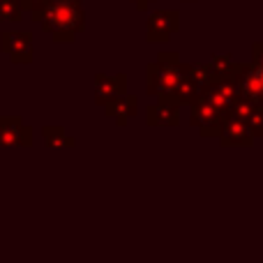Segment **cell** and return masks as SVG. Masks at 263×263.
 <instances>
[{
    "label": "cell",
    "instance_id": "1",
    "mask_svg": "<svg viewBox=\"0 0 263 263\" xmlns=\"http://www.w3.org/2000/svg\"><path fill=\"white\" fill-rule=\"evenodd\" d=\"M32 21H40L42 30L53 35L55 42H72L86 26L81 0H46L44 9Z\"/></svg>",
    "mask_w": 263,
    "mask_h": 263
},
{
    "label": "cell",
    "instance_id": "2",
    "mask_svg": "<svg viewBox=\"0 0 263 263\" xmlns=\"http://www.w3.org/2000/svg\"><path fill=\"white\" fill-rule=\"evenodd\" d=\"M0 51L9 55L12 63L26 65L32 60V35L28 30H3L0 32Z\"/></svg>",
    "mask_w": 263,
    "mask_h": 263
},
{
    "label": "cell",
    "instance_id": "3",
    "mask_svg": "<svg viewBox=\"0 0 263 263\" xmlns=\"http://www.w3.org/2000/svg\"><path fill=\"white\" fill-rule=\"evenodd\" d=\"M32 129L18 116H0V148H28Z\"/></svg>",
    "mask_w": 263,
    "mask_h": 263
},
{
    "label": "cell",
    "instance_id": "4",
    "mask_svg": "<svg viewBox=\"0 0 263 263\" xmlns=\"http://www.w3.org/2000/svg\"><path fill=\"white\" fill-rule=\"evenodd\" d=\"M125 92V77H106V74H97L95 77V104L104 106L106 102H111L114 97Z\"/></svg>",
    "mask_w": 263,
    "mask_h": 263
},
{
    "label": "cell",
    "instance_id": "5",
    "mask_svg": "<svg viewBox=\"0 0 263 263\" xmlns=\"http://www.w3.org/2000/svg\"><path fill=\"white\" fill-rule=\"evenodd\" d=\"M104 111L106 116H111V118H116L120 125L125 123V118H129V116H134L136 111V100L127 92H123V95L114 97L111 102H106L104 104Z\"/></svg>",
    "mask_w": 263,
    "mask_h": 263
},
{
    "label": "cell",
    "instance_id": "6",
    "mask_svg": "<svg viewBox=\"0 0 263 263\" xmlns=\"http://www.w3.org/2000/svg\"><path fill=\"white\" fill-rule=\"evenodd\" d=\"M176 28V14L173 12H157L148 21V35L153 42H159Z\"/></svg>",
    "mask_w": 263,
    "mask_h": 263
},
{
    "label": "cell",
    "instance_id": "7",
    "mask_svg": "<svg viewBox=\"0 0 263 263\" xmlns=\"http://www.w3.org/2000/svg\"><path fill=\"white\" fill-rule=\"evenodd\" d=\"M42 136H44V143L49 145V148H65V145H74V139L72 136H67V132L63 127H51V125H46V127H42Z\"/></svg>",
    "mask_w": 263,
    "mask_h": 263
},
{
    "label": "cell",
    "instance_id": "8",
    "mask_svg": "<svg viewBox=\"0 0 263 263\" xmlns=\"http://www.w3.org/2000/svg\"><path fill=\"white\" fill-rule=\"evenodd\" d=\"M26 14L21 0H0V21H21V16Z\"/></svg>",
    "mask_w": 263,
    "mask_h": 263
},
{
    "label": "cell",
    "instance_id": "9",
    "mask_svg": "<svg viewBox=\"0 0 263 263\" xmlns=\"http://www.w3.org/2000/svg\"><path fill=\"white\" fill-rule=\"evenodd\" d=\"M21 5H23V9H26V12L30 14V18H32V16H37V14L44 9L46 0H21Z\"/></svg>",
    "mask_w": 263,
    "mask_h": 263
},
{
    "label": "cell",
    "instance_id": "10",
    "mask_svg": "<svg viewBox=\"0 0 263 263\" xmlns=\"http://www.w3.org/2000/svg\"><path fill=\"white\" fill-rule=\"evenodd\" d=\"M254 81H256V88H259V92H263V69H261V72H256Z\"/></svg>",
    "mask_w": 263,
    "mask_h": 263
},
{
    "label": "cell",
    "instance_id": "11",
    "mask_svg": "<svg viewBox=\"0 0 263 263\" xmlns=\"http://www.w3.org/2000/svg\"><path fill=\"white\" fill-rule=\"evenodd\" d=\"M134 3H136V5H139V9H143V7H145V5H148V0H134Z\"/></svg>",
    "mask_w": 263,
    "mask_h": 263
}]
</instances>
